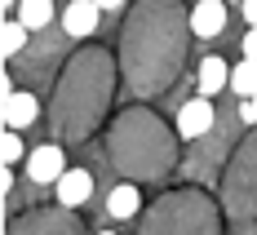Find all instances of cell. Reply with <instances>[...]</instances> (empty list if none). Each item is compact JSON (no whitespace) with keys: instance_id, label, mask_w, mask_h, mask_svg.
Here are the masks:
<instances>
[{"instance_id":"obj_8","label":"cell","mask_w":257,"mask_h":235,"mask_svg":"<svg viewBox=\"0 0 257 235\" xmlns=\"http://www.w3.org/2000/svg\"><path fill=\"white\" fill-rule=\"evenodd\" d=\"M14 18L27 27V31H40V27H49V18H53V5L49 0H23L18 9H14Z\"/></svg>"},{"instance_id":"obj_10","label":"cell","mask_w":257,"mask_h":235,"mask_svg":"<svg viewBox=\"0 0 257 235\" xmlns=\"http://www.w3.org/2000/svg\"><path fill=\"white\" fill-rule=\"evenodd\" d=\"M106 213L111 217H133L138 213V186H115L106 195Z\"/></svg>"},{"instance_id":"obj_12","label":"cell","mask_w":257,"mask_h":235,"mask_svg":"<svg viewBox=\"0 0 257 235\" xmlns=\"http://www.w3.org/2000/svg\"><path fill=\"white\" fill-rule=\"evenodd\" d=\"M0 156H5V169H14V164L27 156V151H23V138H18V133H5V142H0Z\"/></svg>"},{"instance_id":"obj_7","label":"cell","mask_w":257,"mask_h":235,"mask_svg":"<svg viewBox=\"0 0 257 235\" xmlns=\"http://www.w3.org/2000/svg\"><path fill=\"white\" fill-rule=\"evenodd\" d=\"M195 84H200V98H213V93H222L231 84V67L222 58H204L200 71H195Z\"/></svg>"},{"instance_id":"obj_6","label":"cell","mask_w":257,"mask_h":235,"mask_svg":"<svg viewBox=\"0 0 257 235\" xmlns=\"http://www.w3.org/2000/svg\"><path fill=\"white\" fill-rule=\"evenodd\" d=\"M36 115H40V98H31V93H14V98H5V129H9V133L27 129Z\"/></svg>"},{"instance_id":"obj_2","label":"cell","mask_w":257,"mask_h":235,"mask_svg":"<svg viewBox=\"0 0 257 235\" xmlns=\"http://www.w3.org/2000/svg\"><path fill=\"white\" fill-rule=\"evenodd\" d=\"M98 5L93 0H71L67 9H62V31L71 36V40H84V36H93L98 31Z\"/></svg>"},{"instance_id":"obj_13","label":"cell","mask_w":257,"mask_h":235,"mask_svg":"<svg viewBox=\"0 0 257 235\" xmlns=\"http://www.w3.org/2000/svg\"><path fill=\"white\" fill-rule=\"evenodd\" d=\"M239 49H244V58H248V62H257V27H248V31H244V45H239Z\"/></svg>"},{"instance_id":"obj_3","label":"cell","mask_w":257,"mask_h":235,"mask_svg":"<svg viewBox=\"0 0 257 235\" xmlns=\"http://www.w3.org/2000/svg\"><path fill=\"white\" fill-rule=\"evenodd\" d=\"M208 129H213V102L208 98L182 102V111H178V133L182 138H204Z\"/></svg>"},{"instance_id":"obj_16","label":"cell","mask_w":257,"mask_h":235,"mask_svg":"<svg viewBox=\"0 0 257 235\" xmlns=\"http://www.w3.org/2000/svg\"><path fill=\"white\" fill-rule=\"evenodd\" d=\"M0 191H5V195L14 191V169H5V173H0Z\"/></svg>"},{"instance_id":"obj_1","label":"cell","mask_w":257,"mask_h":235,"mask_svg":"<svg viewBox=\"0 0 257 235\" xmlns=\"http://www.w3.org/2000/svg\"><path fill=\"white\" fill-rule=\"evenodd\" d=\"M62 173H67V160H62L58 147H36V151L27 156V178L36 186H58Z\"/></svg>"},{"instance_id":"obj_15","label":"cell","mask_w":257,"mask_h":235,"mask_svg":"<svg viewBox=\"0 0 257 235\" xmlns=\"http://www.w3.org/2000/svg\"><path fill=\"white\" fill-rule=\"evenodd\" d=\"M244 18H248V27H257V0H244Z\"/></svg>"},{"instance_id":"obj_11","label":"cell","mask_w":257,"mask_h":235,"mask_svg":"<svg viewBox=\"0 0 257 235\" xmlns=\"http://www.w3.org/2000/svg\"><path fill=\"white\" fill-rule=\"evenodd\" d=\"M27 36H31V31H27L18 18H14V23H5V31H0V53H5V58H14V53L27 45Z\"/></svg>"},{"instance_id":"obj_4","label":"cell","mask_w":257,"mask_h":235,"mask_svg":"<svg viewBox=\"0 0 257 235\" xmlns=\"http://www.w3.org/2000/svg\"><path fill=\"white\" fill-rule=\"evenodd\" d=\"M222 27H226V5H222V0H200V5L191 9V31H195L200 40L222 36Z\"/></svg>"},{"instance_id":"obj_5","label":"cell","mask_w":257,"mask_h":235,"mask_svg":"<svg viewBox=\"0 0 257 235\" xmlns=\"http://www.w3.org/2000/svg\"><path fill=\"white\" fill-rule=\"evenodd\" d=\"M53 191H58V204H62V209H80V204L93 195V173H84V169H67L62 182L53 186Z\"/></svg>"},{"instance_id":"obj_17","label":"cell","mask_w":257,"mask_h":235,"mask_svg":"<svg viewBox=\"0 0 257 235\" xmlns=\"http://www.w3.org/2000/svg\"><path fill=\"white\" fill-rule=\"evenodd\" d=\"M102 235H115V231H102Z\"/></svg>"},{"instance_id":"obj_14","label":"cell","mask_w":257,"mask_h":235,"mask_svg":"<svg viewBox=\"0 0 257 235\" xmlns=\"http://www.w3.org/2000/svg\"><path fill=\"white\" fill-rule=\"evenodd\" d=\"M239 120H244V125H257V98L239 102Z\"/></svg>"},{"instance_id":"obj_9","label":"cell","mask_w":257,"mask_h":235,"mask_svg":"<svg viewBox=\"0 0 257 235\" xmlns=\"http://www.w3.org/2000/svg\"><path fill=\"white\" fill-rule=\"evenodd\" d=\"M231 89L248 102V98H257V62H239V67H231Z\"/></svg>"}]
</instances>
